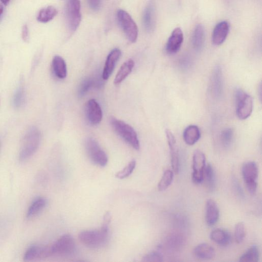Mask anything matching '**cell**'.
Wrapping results in <instances>:
<instances>
[{"instance_id": "cell-34", "label": "cell", "mask_w": 262, "mask_h": 262, "mask_svg": "<svg viewBox=\"0 0 262 262\" xmlns=\"http://www.w3.org/2000/svg\"><path fill=\"white\" fill-rule=\"evenodd\" d=\"M245 227L243 222L238 223L235 228V237L237 243H243L245 237Z\"/></svg>"}, {"instance_id": "cell-19", "label": "cell", "mask_w": 262, "mask_h": 262, "mask_svg": "<svg viewBox=\"0 0 262 262\" xmlns=\"http://www.w3.org/2000/svg\"><path fill=\"white\" fill-rule=\"evenodd\" d=\"M155 7L152 3H150L145 8L143 16V25L148 33L152 32L155 28Z\"/></svg>"}, {"instance_id": "cell-5", "label": "cell", "mask_w": 262, "mask_h": 262, "mask_svg": "<svg viewBox=\"0 0 262 262\" xmlns=\"http://www.w3.org/2000/svg\"><path fill=\"white\" fill-rule=\"evenodd\" d=\"M235 98L237 117L241 120L246 119L253 112V98L241 89L236 91Z\"/></svg>"}, {"instance_id": "cell-26", "label": "cell", "mask_w": 262, "mask_h": 262, "mask_svg": "<svg viewBox=\"0 0 262 262\" xmlns=\"http://www.w3.org/2000/svg\"><path fill=\"white\" fill-rule=\"evenodd\" d=\"M47 205V200L43 197H39L34 200L28 208L27 216L33 218L36 216L45 208Z\"/></svg>"}, {"instance_id": "cell-20", "label": "cell", "mask_w": 262, "mask_h": 262, "mask_svg": "<svg viewBox=\"0 0 262 262\" xmlns=\"http://www.w3.org/2000/svg\"><path fill=\"white\" fill-rule=\"evenodd\" d=\"M195 255L198 258L205 260L213 259L216 255L214 248L207 243H201L194 250Z\"/></svg>"}, {"instance_id": "cell-10", "label": "cell", "mask_w": 262, "mask_h": 262, "mask_svg": "<svg viewBox=\"0 0 262 262\" xmlns=\"http://www.w3.org/2000/svg\"><path fill=\"white\" fill-rule=\"evenodd\" d=\"M206 158L205 154L200 150H196L193 158L192 179L194 183L200 185L205 180V171L206 167Z\"/></svg>"}, {"instance_id": "cell-11", "label": "cell", "mask_w": 262, "mask_h": 262, "mask_svg": "<svg viewBox=\"0 0 262 262\" xmlns=\"http://www.w3.org/2000/svg\"><path fill=\"white\" fill-rule=\"evenodd\" d=\"M50 246L34 245L30 246L24 255V260L26 262L35 261L52 257Z\"/></svg>"}, {"instance_id": "cell-8", "label": "cell", "mask_w": 262, "mask_h": 262, "mask_svg": "<svg viewBox=\"0 0 262 262\" xmlns=\"http://www.w3.org/2000/svg\"><path fill=\"white\" fill-rule=\"evenodd\" d=\"M66 17L68 27L75 32L81 21L79 0H68L66 7Z\"/></svg>"}, {"instance_id": "cell-28", "label": "cell", "mask_w": 262, "mask_h": 262, "mask_svg": "<svg viewBox=\"0 0 262 262\" xmlns=\"http://www.w3.org/2000/svg\"><path fill=\"white\" fill-rule=\"evenodd\" d=\"M260 258V251L257 246L254 245L249 248L239 260L240 262H258Z\"/></svg>"}, {"instance_id": "cell-7", "label": "cell", "mask_w": 262, "mask_h": 262, "mask_svg": "<svg viewBox=\"0 0 262 262\" xmlns=\"http://www.w3.org/2000/svg\"><path fill=\"white\" fill-rule=\"evenodd\" d=\"M76 244L74 238L70 235L60 237L55 243L50 246L52 255L67 256L75 253Z\"/></svg>"}, {"instance_id": "cell-38", "label": "cell", "mask_w": 262, "mask_h": 262, "mask_svg": "<svg viewBox=\"0 0 262 262\" xmlns=\"http://www.w3.org/2000/svg\"><path fill=\"white\" fill-rule=\"evenodd\" d=\"M22 38L25 42H28L29 39V31L27 25H25L22 28Z\"/></svg>"}, {"instance_id": "cell-40", "label": "cell", "mask_w": 262, "mask_h": 262, "mask_svg": "<svg viewBox=\"0 0 262 262\" xmlns=\"http://www.w3.org/2000/svg\"><path fill=\"white\" fill-rule=\"evenodd\" d=\"M1 1L4 5H7L9 3L10 0H1Z\"/></svg>"}, {"instance_id": "cell-14", "label": "cell", "mask_w": 262, "mask_h": 262, "mask_svg": "<svg viewBox=\"0 0 262 262\" xmlns=\"http://www.w3.org/2000/svg\"><path fill=\"white\" fill-rule=\"evenodd\" d=\"M166 134L170 150L171 165L176 174L179 173V158L175 137L171 131L166 130Z\"/></svg>"}, {"instance_id": "cell-39", "label": "cell", "mask_w": 262, "mask_h": 262, "mask_svg": "<svg viewBox=\"0 0 262 262\" xmlns=\"http://www.w3.org/2000/svg\"><path fill=\"white\" fill-rule=\"evenodd\" d=\"M3 12H4L3 6L1 3H0V18H1L2 15H3Z\"/></svg>"}, {"instance_id": "cell-16", "label": "cell", "mask_w": 262, "mask_h": 262, "mask_svg": "<svg viewBox=\"0 0 262 262\" xmlns=\"http://www.w3.org/2000/svg\"><path fill=\"white\" fill-rule=\"evenodd\" d=\"M121 55H122V52L117 48L112 50L109 54L102 74V77L104 80H107L112 75Z\"/></svg>"}, {"instance_id": "cell-29", "label": "cell", "mask_w": 262, "mask_h": 262, "mask_svg": "<svg viewBox=\"0 0 262 262\" xmlns=\"http://www.w3.org/2000/svg\"><path fill=\"white\" fill-rule=\"evenodd\" d=\"M173 178L174 173L172 171L169 169L166 170L158 185L159 190L164 191L167 189L172 184Z\"/></svg>"}, {"instance_id": "cell-15", "label": "cell", "mask_w": 262, "mask_h": 262, "mask_svg": "<svg viewBox=\"0 0 262 262\" xmlns=\"http://www.w3.org/2000/svg\"><path fill=\"white\" fill-rule=\"evenodd\" d=\"M210 87L211 93L216 98L221 96L223 92V75L220 66H216L211 75Z\"/></svg>"}, {"instance_id": "cell-25", "label": "cell", "mask_w": 262, "mask_h": 262, "mask_svg": "<svg viewBox=\"0 0 262 262\" xmlns=\"http://www.w3.org/2000/svg\"><path fill=\"white\" fill-rule=\"evenodd\" d=\"M205 41V28L202 25H198L194 31L192 37V44L197 52H200L204 47Z\"/></svg>"}, {"instance_id": "cell-12", "label": "cell", "mask_w": 262, "mask_h": 262, "mask_svg": "<svg viewBox=\"0 0 262 262\" xmlns=\"http://www.w3.org/2000/svg\"><path fill=\"white\" fill-rule=\"evenodd\" d=\"M86 114L89 122L93 125H98L103 118L101 107L94 99H90L86 105Z\"/></svg>"}, {"instance_id": "cell-2", "label": "cell", "mask_w": 262, "mask_h": 262, "mask_svg": "<svg viewBox=\"0 0 262 262\" xmlns=\"http://www.w3.org/2000/svg\"><path fill=\"white\" fill-rule=\"evenodd\" d=\"M109 225L103 224L98 230H85L78 235V239L85 246L96 248L103 246L108 238Z\"/></svg>"}, {"instance_id": "cell-35", "label": "cell", "mask_w": 262, "mask_h": 262, "mask_svg": "<svg viewBox=\"0 0 262 262\" xmlns=\"http://www.w3.org/2000/svg\"><path fill=\"white\" fill-rule=\"evenodd\" d=\"M233 136L234 131L233 129L230 128L226 129L221 133V142L225 146H229L231 142H232Z\"/></svg>"}, {"instance_id": "cell-27", "label": "cell", "mask_w": 262, "mask_h": 262, "mask_svg": "<svg viewBox=\"0 0 262 262\" xmlns=\"http://www.w3.org/2000/svg\"><path fill=\"white\" fill-rule=\"evenodd\" d=\"M58 12L56 9L52 6L43 8L39 11L37 17V21L45 23L52 21L57 15Z\"/></svg>"}, {"instance_id": "cell-17", "label": "cell", "mask_w": 262, "mask_h": 262, "mask_svg": "<svg viewBox=\"0 0 262 262\" xmlns=\"http://www.w3.org/2000/svg\"><path fill=\"white\" fill-rule=\"evenodd\" d=\"M229 24L226 21L219 23L215 27L212 35L213 43L216 46L223 44L228 35Z\"/></svg>"}, {"instance_id": "cell-30", "label": "cell", "mask_w": 262, "mask_h": 262, "mask_svg": "<svg viewBox=\"0 0 262 262\" xmlns=\"http://www.w3.org/2000/svg\"><path fill=\"white\" fill-rule=\"evenodd\" d=\"M205 178L206 179L208 188L213 190L215 186V173L212 166L210 164H208L206 167Z\"/></svg>"}, {"instance_id": "cell-4", "label": "cell", "mask_w": 262, "mask_h": 262, "mask_svg": "<svg viewBox=\"0 0 262 262\" xmlns=\"http://www.w3.org/2000/svg\"><path fill=\"white\" fill-rule=\"evenodd\" d=\"M118 23L126 35L129 41L134 43L138 37V27L133 19L126 11L119 9L117 12Z\"/></svg>"}, {"instance_id": "cell-3", "label": "cell", "mask_w": 262, "mask_h": 262, "mask_svg": "<svg viewBox=\"0 0 262 262\" xmlns=\"http://www.w3.org/2000/svg\"><path fill=\"white\" fill-rule=\"evenodd\" d=\"M110 122L115 132L127 143L136 150L140 149L137 134L132 127L114 117L110 118Z\"/></svg>"}, {"instance_id": "cell-21", "label": "cell", "mask_w": 262, "mask_h": 262, "mask_svg": "<svg viewBox=\"0 0 262 262\" xmlns=\"http://www.w3.org/2000/svg\"><path fill=\"white\" fill-rule=\"evenodd\" d=\"M211 240L220 246H227L231 241V236L229 232L223 229H216L210 235Z\"/></svg>"}, {"instance_id": "cell-36", "label": "cell", "mask_w": 262, "mask_h": 262, "mask_svg": "<svg viewBox=\"0 0 262 262\" xmlns=\"http://www.w3.org/2000/svg\"><path fill=\"white\" fill-rule=\"evenodd\" d=\"M144 262H161L163 261V257L157 252H152L146 255L143 259Z\"/></svg>"}, {"instance_id": "cell-6", "label": "cell", "mask_w": 262, "mask_h": 262, "mask_svg": "<svg viewBox=\"0 0 262 262\" xmlns=\"http://www.w3.org/2000/svg\"><path fill=\"white\" fill-rule=\"evenodd\" d=\"M85 149L87 155L92 162L99 167H105L108 158L105 151L93 138H88L85 141Z\"/></svg>"}, {"instance_id": "cell-18", "label": "cell", "mask_w": 262, "mask_h": 262, "mask_svg": "<svg viewBox=\"0 0 262 262\" xmlns=\"http://www.w3.org/2000/svg\"><path fill=\"white\" fill-rule=\"evenodd\" d=\"M220 217L218 205L212 199L207 200L206 205V221L208 226H213L217 223Z\"/></svg>"}, {"instance_id": "cell-33", "label": "cell", "mask_w": 262, "mask_h": 262, "mask_svg": "<svg viewBox=\"0 0 262 262\" xmlns=\"http://www.w3.org/2000/svg\"><path fill=\"white\" fill-rule=\"evenodd\" d=\"M95 85L94 80L90 78H87L80 84L78 91L79 97H83L88 93L89 89Z\"/></svg>"}, {"instance_id": "cell-31", "label": "cell", "mask_w": 262, "mask_h": 262, "mask_svg": "<svg viewBox=\"0 0 262 262\" xmlns=\"http://www.w3.org/2000/svg\"><path fill=\"white\" fill-rule=\"evenodd\" d=\"M25 99L24 87L20 85L17 89L14 97V105L17 108L21 107L24 104Z\"/></svg>"}, {"instance_id": "cell-32", "label": "cell", "mask_w": 262, "mask_h": 262, "mask_svg": "<svg viewBox=\"0 0 262 262\" xmlns=\"http://www.w3.org/2000/svg\"><path fill=\"white\" fill-rule=\"evenodd\" d=\"M136 163L135 160L131 162L122 170L119 171L115 175V177L119 179H123L128 177L132 174L136 167Z\"/></svg>"}, {"instance_id": "cell-13", "label": "cell", "mask_w": 262, "mask_h": 262, "mask_svg": "<svg viewBox=\"0 0 262 262\" xmlns=\"http://www.w3.org/2000/svg\"><path fill=\"white\" fill-rule=\"evenodd\" d=\"M184 33L180 28H176L169 37L166 47L168 55H174L179 52L184 42Z\"/></svg>"}, {"instance_id": "cell-37", "label": "cell", "mask_w": 262, "mask_h": 262, "mask_svg": "<svg viewBox=\"0 0 262 262\" xmlns=\"http://www.w3.org/2000/svg\"><path fill=\"white\" fill-rule=\"evenodd\" d=\"M89 7L93 11L97 12L102 5V0H87Z\"/></svg>"}, {"instance_id": "cell-1", "label": "cell", "mask_w": 262, "mask_h": 262, "mask_svg": "<svg viewBox=\"0 0 262 262\" xmlns=\"http://www.w3.org/2000/svg\"><path fill=\"white\" fill-rule=\"evenodd\" d=\"M41 133L36 127L29 128L26 133L20 150L19 158L24 161L32 157L37 150L41 143Z\"/></svg>"}, {"instance_id": "cell-9", "label": "cell", "mask_w": 262, "mask_h": 262, "mask_svg": "<svg viewBox=\"0 0 262 262\" xmlns=\"http://www.w3.org/2000/svg\"><path fill=\"white\" fill-rule=\"evenodd\" d=\"M242 173L249 192L254 194L257 188V180L258 177L257 164L254 161L246 163L242 168Z\"/></svg>"}, {"instance_id": "cell-24", "label": "cell", "mask_w": 262, "mask_h": 262, "mask_svg": "<svg viewBox=\"0 0 262 262\" xmlns=\"http://www.w3.org/2000/svg\"><path fill=\"white\" fill-rule=\"evenodd\" d=\"M183 137L187 145L189 146L195 145L201 137L199 128L195 125L188 126L184 131Z\"/></svg>"}, {"instance_id": "cell-41", "label": "cell", "mask_w": 262, "mask_h": 262, "mask_svg": "<svg viewBox=\"0 0 262 262\" xmlns=\"http://www.w3.org/2000/svg\"><path fill=\"white\" fill-rule=\"evenodd\" d=\"M0 149H1V142H0Z\"/></svg>"}, {"instance_id": "cell-23", "label": "cell", "mask_w": 262, "mask_h": 262, "mask_svg": "<svg viewBox=\"0 0 262 262\" xmlns=\"http://www.w3.org/2000/svg\"><path fill=\"white\" fill-rule=\"evenodd\" d=\"M135 63L134 60L130 59L125 62L120 67L114 79V84L119 85L122 83L128 76L132 72L134 67Z\"/></svg>"}, {"instance_id": "cell-22", "label": "cell", "mask_w": 262, "mask_h": 262, "mask_svg": "<svg viewBox=\"0 0 262 262\" xmlns=\"http://www.w3.org/2000/svg\"><path fill=\"white\" fill-rule=\"evenodd\" d=\"M52 68L55 75L57 78H66L67 74V65L65 60L61 56H56L53 58Z\"/></svg>"}]
</instances>
